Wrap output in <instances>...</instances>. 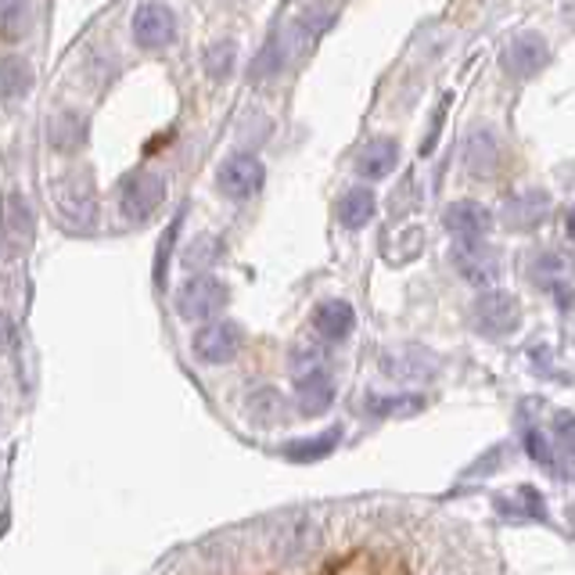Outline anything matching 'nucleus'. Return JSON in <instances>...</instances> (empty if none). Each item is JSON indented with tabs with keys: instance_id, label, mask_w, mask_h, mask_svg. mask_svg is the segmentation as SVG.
I'll list each match as a JSON object with an SVG mask.
<instances>
[{
	"instance_id": "obj_1",
	"label": "nucleus",
	"mask_w": 575,
	"mask_h": 575,
	"mask_svg": "<svg viewBox=\"0 0 575 575\" xmlns=\"http://www.w3.org/2000/svg\"><path fill=\"white\" fill-rule=\"evenodd\" d=\"M50 213L72 234H90L98 227V184L90 169H65L47 184Z\"/></svg>"
},
{
	"instance_id": "obj_2",
	"label": "nucleus",
	"mask_w": 575,
	"mask_h": 575,
	"mask_svg": "<svg viewBox=\"0 0 575 575\" xmlns=\"http://www.w3.org/2000/svg\"><path fill=\"white\" fill-rule=\"evenodd\" d=\"M162 202H166V180L155 173V169H134V173L123 180L120 213L129 224H148L162 208Z\"/></svg>"
},
{
	"instance_id": "obj_3",
	"label": "nucleus",
	"mask_w": 575,
	"mask_h": 575,
	"mask_svg": "<svg viewBox=\"0 0 575 575\" xmlns=\"http://www.w3.org/2000/svg\"><path fill=\"white\" fill-rule=\"evenodd\" d=\"M230 303L227 284L216 281L213 273H191L177 292V309L184 320H213L216 313H224Z\"/></svg>"
},
{
	"instance_id": "obj_4",
	"label": "nucleus",
	"mask_w": 575,
	"mask_h": 575,
	"mask_svg": "<svg viewBox=\"0 0 575 575\" xmlns=\"http://www.w3.org/2000/svg\"><path fill=\"white\" fill-rule=\"evenodd\" d=\"M263 180H267L263 162L248 151H238V155H230V159H224V166H219V173H216V184L230 202H248L252 194L263 191Z\"/></svg>"
},
{
	"instance_id": "obj_5",
	"label": "nucleus",
	"mask_w": 575,
	"mask_h": 575,
	"mask_svg": "<svg viewBox=\"0 0 575 575\" xmlns=\"http://www.w3.org/2000/svg\"><path fill=\"white\" fill-rule=\"evenodd\" d=\"M453 270L461 273V278L472 284V288H482V292H493L496 284H500V259H496L493 248L486 245H453Z\"/></svg>"
},
{
	"instance_id": "obj_6",
	"label": "nucleus",
	"mask_w": 575,
	"mask_h": 575,
	"mask_svg": "<svg viewBox=\"0 0 575 575\" xmlns=\"http://www.w3.org/2000/svg\"><path fill=\"white\" fill-rule=\"evenodd\" d=\"M442 368V360L436 352H428L425 346H396L382 357V371L392 382H425V377H436V371Z\"/></svg>"
},
{
	"instance_id": "obj_7",
	"label": "nucleus",
	"mask_w": 575,
	"mask_h": 575,
	"mask_svg": "<svg viewBox=\"0 0 575 575\" xmlns=\"http://www.w3.org/2000/svg\"><path fill=\"white\" fill-rule=\"evenodd\" d=\"M546 61H551V47H546V41L540 33H518L500 50L504 72L515 76V80H529V76L540 72Z\"/></svg>"
},
{
	"instance_id": "obj_8",
	"label": "nucleus",
	"mask_w": 575,
	"mask_h": 575,
	"mask_svg": "<svg viewBox=\"0 0 575 575\" xmlns=\"http://www.w3.org/2000/svg\"><path fill=\"white\" fill-rule=\"evenodd\" d=\"M134 41L144 50H162L177 41V15L166 4H140L134 11Z\"/></svg>"
},
{
	"instance_id": "obj_9",
	"label": "nucleus",
	"mask_w": 575,
	"mask_h": 575,
	"mask_svg": "<svg viewBox=\"0 0 575 575\" xmlns=\"http://www.w3.org/2000/svg\"><path fill=\"white\" fill-rule=\"evenodd\" d=\"M320 546V526L309 515H292L278 526L273 535V554L281 561H303Z\"/></svg>"
},
{
	"instance_id": "obj_10",
	"label": "nucleus",
	"mask_w": 575,
	"mask_h": 575,
	"mask_svg": "<svg viewBox=\"0 0 575 575\" xmlns=\"http://www.w3.org/2000/svg\"><path fill=\"white\" fill-rule=\"evenodd\" d=\"M518 320H521V309L518 303L507 292H482L478 295V303H475V328L482 335H511L518 328Z\"/></svg>"
},
{
	"instance_id": "obj_11",
	"label": "nucleus",
	"mask_w": 575,
	"mask_h": 575,
	"mask_svg": "<svg viewBox=\"0 0 575 575\" xmlns=\"http://www.w3.org/2000/svg\"><path fill=\"white\" fill-rule=\"evenodd\" d=\"M442 224H447V230L456 238V245H478L489 234L493 216H489L486 205H478L472 199H461L442 213Z\"/></svg>"
},
{
	"instance_id": "obj_12",
	"label": "nucleus",
	"mask_w": 575,
	"mask_h": 575,
	"mask_svg": "<svg viewBox=\"0 0 575 575\" xmlns=\"http://www.w3.org/2000/svg\"><path fill=\"white\" fill-rule=\"evenodd\" d=\"M461 162L475 180H489L500 169V140L489 126H475L461 144Z\"/></svg>"
},
{
	"instance_id": "obj_13",
	"label": "nucleus",
	"mask_w": 575,
	"mask_h": 575,
	"mask_svg": "<svg viewBox=\"0 0 575 575\" xmlns=\"http://www.w3.org/2000/svg\"><path fill=\"white\" fill-rule=\"evenodd\" d=\"M194 357L205 363H227L238 357L241 349V331L234 324H205V328L194 335Z\"/></svg>"
},
{
	"instance_id": "obj_14",
	"label": "nucleus",
	"mask_w": 575,
	"mask_h": 575,
	"mask_svg": "<svg viewBox=\"0 0 575 575\" xmlns=\"http://www.w3.org/2000/svg\"><path fill=\"white\" fill-rule=\"evenodd\" d=\"M295 399H298V414H306V417H317V414L328 410L331 399H335V385H331L328 368L295 374Z\"/></svg>"
},
{
	"instance_id": "obj_15",
	"label": "nucleus",
	"mask_w": 575,
	"mask_h": 575,
	"mask_svg": "<svg viewBox=\"0 0 575 575\" xmlns=\"http://www.w3.org/2000/svg\"><path fill=\"white\" fill-rule=\"evenodd\" d=\"M357 328V313L346 303V298H328L313 309V331H317L324 342H346Z\"/></svg>"
},
{
	"instance_id": "obj_16",
	"label": "nucleus",
	"mask_w": 575,
	"mask_h": 575,
	"mask_svg": "<svg viewBox=\"0 0 575 575\" xmlns=\"http://www.w3.org/2000/svg\"><path fill=\"white\" fill-rule=\"evenodd\" d=\"M33 245V205L15 191L4 205V248L11 256H22Z\"/></svg>"
},
{
	"instance_id": "obj_17",
	"label": "nucleus",
	"mask_w": 575,
	"mask_h": 575,
	"mask_svg": "<svg viewBox=\"0 0 575 575\" xmlns=\"http://www.w3.org/2000/svg\"><path fill=\"white\" fill-rule=\"evenodd\" d=\"M551 213V199L543 191H521L504 202V224L511 230H532L540 219Z\"/></svg>"
},
{
	"instance_id": "obj_18",
	"label": "nucleus",
	"mask_w": 575,
	"mask_h": 575,
	"mask_svg": "<svg viewBox=\"0 0 575 575\" xmlns=\"http://www.w3.org/2000/svg\"><path fill=\"white\" fill-rule=\"evenodd\" d=\"M399 162V148H396V140L392 137H377L371 140L368 148L360 151V159H357V173L363 180H385L392 169H396Z\"/></svg>"
},
{
	"instance_id": "obj_19",
	"label": "nucleus",
	"mask_w": 575,
	"mask_h": 575,
	"mask_svg": "<svg viewBox=\"0 0 575 575\" xmlns=\"http://www.w3.org/2000/svg\"><path fill=\"white\" fill-rule=\"evenodd\" d=\"M33 87V65L22 55L0 58V101H19Z\"/></svg>"
},
{
	"instance_id": "obj_20",
	"label": "nucleus",
	"mask_w": 575,
	"mask_h": 575,
	"mask_svg": "<svg viewBox=\"0 0 575 575\" xmlns=\"http://www.w3.org/2000/svg\"><path fill=\"white\" fill-rule=\"evenodd\" d=\"M374 208H377V199H374L371 188H352V191L342 194V205H338V219H342L346 230H360V227L371 224Z\"/></svg>"
},
{
	"instance_id": "obj_21",
	"label": "nucleus",
	"mask_w": 575,
	"mask_h": 575,
	"mask_svg": "<svg viewBox=\"0 0 575 575\" xmlns=\"http://www.w3.org/2000/svg\"><path fill=\"white\" fill-rule=\"evenodd\" d=\"M245 410L256 425H278L281 417L288 414V399L281 396L278 388L263 385V388H252L245 396Z\"/></svg>"
},
{
	"instance_id": "obj_22",
	"label": "nucleus",
	"mask_w": 575,
	"mask_h": 575,
	"mask_svg": "<svg viewBox=\"0 0 575 575\" xmlns=\"http://www.w3.org/2000/svg\"><path fill=\"white\" fill-rule=\"evenodd\" d=\"M50 148L55 151H76L83 148L87 140V120L80 112H58L55 120H50Z\"/></svg>"
},
{
	"instance_id": "obj_23",
	"label": "nucleus",
	"mask_w": 575,
	"mask_h": 575,
	"mask_svg": "<svg viewBox=\"0 0 575 575\" xmlns=\"http://www.w3.org/2000/svg\"><path fill=\"white\" fill-rule=\"evenodd\" d=\"M288 55H292V36H284L278 30L267 41V47L259 50V58L252 65V80H270V76H278L284 65H288Z\"/></svg>"
},
{
	"instance_id": "obj_24",
	"label": "nucleus",
	"mask_w": 575,
	"mask_h": 575,
	"mask_svg": "<svg viewBox=\"0 0 575 575\" xmlns=\"http://www.w3.org/2000/svg\"><path fill=\"white\" fill-rule=\"evenodd\" d=\"M36 11L33 4H22V0H0V36L4 41H22L33 30Z\"/></svg>"
},
{
	"instance_id": "obj_25",
	"label": "nucleus",
	"mask_w": 575,
	"mask_h": 575,
	"mask_svg": "<svg viewBox=\"0 0 575 575\" xmlns=\"http://www.w3.org/2000/svg\"><path fill=\"white\" fill-rule=\"evenodd\" d=\"M338 447V428L324 431L320 439H298V442H288V447L281 450L288 461L295 464H309V461H320V456H328L331 450Z\"/></svg>"
},
{
	"instance_id": "obj_26",
	"label": "nucleus",
	"mask_w": 575,
	"mask_h": 575,
	"mask_svg": "<svg viewBox=\"0 0 575 575\" xmlns=\"http://www.w3.org/2000/svg\"><path fill=\"white\" fill-rule=\"evenodd\" d=\"M368 410L377 417H410L425 410V396H368Z\"/></svg>"
},
{
	"instance_id": "obj_27",
	"label": "nucleus",
	"mask_w": 575,
	"mask_h": 575,
	"mask_svg": "<svg viewBox=\"0 0 575 575\" xmlns=\"http://www.w3.org/2000/svg\"><path fill=\"white\" fill-rule=\"evenodd\" d=\"M234 55H238V47H234V41H216L213 47L205 50V72L213 76V80H227L230 69H234Z\"/></svg>"
},
{
	"instance_id": "obj_28",
	"label": "nucleus",
	"mask_w": 575,
	"mask_h": 575,
	"mask_svg": "<svg viewBox=\"0 0 575 575\" xmlns=\"http://www.w3.org/2000/svg\"><path fill=\"white\" fill-rule=\"evenodd\" d=\"M216 248H219V241H216V238H199V241H194V245L188 248V252H184V263H188L191 270L208 267V263H213V259H208V256H213Z\"/></svg>"
},
{
	"instance_id": "obj_29",
	"label": "nucleus",
	"mask_w": 575,
	"mask_h": 575,
	"mask_svg": "<svg viewBox=\"0 0 575 575\" xmlns=\"http://www.w3.org/2000/svg\"><path fill=\"white\" fill-rule=\"evenodd\" d=\"M526 450L532 453V461L540 467H554V453H551V442H543V436L535 428L526 431Z\"/></svg>"
},
{
	"instance_id": "obj_30",
	"label": "nucleus",
	"mask_w": 575,
	"mask_h": 575,
	"mask_svg": "<svg viewBox=\"0 0 575 575\" xmlns=\"http://www.w3.org/2000/svg\"><path fill=\"white\" fill-rule=\"evenodd\" d=\"M554 436H557V447H561V453H572V414L568 410H557V417H554Z\"/></svg>"
},
{
	"instance_id": "obj_31",
	"label": "nucleus",
	"mask_w": 575,
	"mask_h": 575,
	"mask_svg": "<svg viewBox=\"0 0 575 575\" xmlns=\"http://www.w3.org/2000/svg\"><path fill=\"white\" fill-rule=\"evenodd\" d=\"M11 338H15V331H11V317L4 309H0V352L11 349Z\"/></svg>"
}]
</instances>
